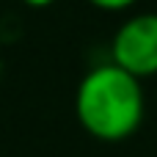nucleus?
Returning a JSON list of instances; mask_svg holds the SVG:
<instances>
[{
  "label": "nucleus",
  "instance_id": "1",
  "mask_svg": "<svg viewBox=\"0 0 157 157\" xmlns=\"http://www.w3.org/2000/svg\"><path fill=\"white\" fill-rule=\"evenodd\" d=\"M75 116L97 141H124L144 121L141 80L116 63H99L83 75L75 91Z\"/></svg>",
  "mask_w": 157,
  "mask_h": 157
},
{
  "label": "nucleus",
  "instance_id": "2",
  "mask_svg": "<svg viewBox=\"0 0 157 157\" xmlns=\"http://www.w3.org/2000/svg\"><path fill=\"white\" fill-rule=\"evenodd\" d=\"M110 63L138 80L157 75V14H135L121 22L110 41Z\"/></svg>",
  "mask_w": 157,
  "mask_h": 157
},
{
  "label": "nucleus",
  "instance_id": "3",
  "mask_svg": "<svg viewBox=\"0 0 157 157\" xmlns=\"http://www.w3.org/2000/svg\"><path fill=\"white\" fill-rule=\"evenodd\" d=\"M91 6H97V8H105V11H124V8H130L135 0H88Z\"/></svg>",
  "mask_w": 157,
  "mask_h": 157
},
{
  "label": "nucleus",
  "instance_id": "4",
  "mask_svg": "<svg viewBox=\"0 0 157 157\" xmlns=\"http://www.w3.org/2000/svg\"><path fill=\"white\" fill-rule=\"evenodd\" d=\"M28 6H33V8H44V6H50V3H55V0H25Z\"/></svg>",
  "mask_w": 157,
  "mask_h": 157
}]
</instances>
